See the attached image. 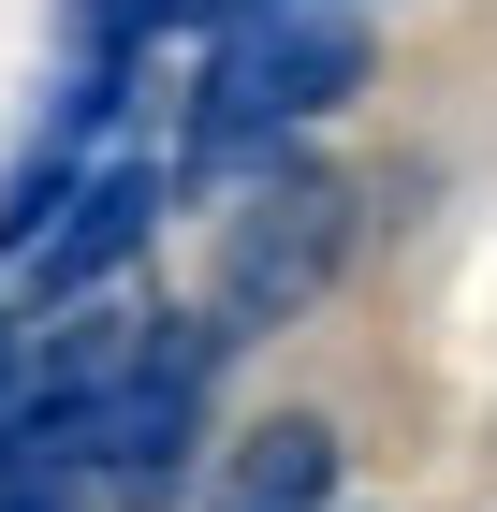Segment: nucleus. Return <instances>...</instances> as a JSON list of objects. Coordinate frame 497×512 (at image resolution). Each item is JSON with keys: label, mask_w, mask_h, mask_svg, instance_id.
I'll return each instance as SVG.
<instances>
[{"label": "nucleus", "mask_w": 497, "mask_h": 512, "mask_svg": "<svg viewBox=\"0 0 497 512\" xmlns=\"http://www.w3.org/2000/svg\"><path fill=\"white\" fill-rule=\"evenodd\" d=\"M366 74H381L366 0H264V15L205 30L191 118H176V176H191V191L264 176V161H278V147H307V118H337Z\"/></svg>", "instance_id": "1"}, {"label": "nucleus", "mask_w": 497, "mask_h": 512, "mask_svg": "<svg viewBox=\"0 0 497 512\" xmlns=\"http://www.w3.org/2000/svg\"><path fill=\"white\" fill-rule=\"evenodd\" d=\"M249 352L220 308H161L132 322V352H117L103 410H88V483L103 512H191V469L205 439H220V366Z\"/></svg>", "instance_id": "2"}, {"label": "nucleus", "mask_w": 497, "mask_h": 512, "mask_svg": "<svg viewBox=\"0 0 497 512\" xmlns=\"http://www.w3.org/2000/svg\"><path fill=\"white\" fill-rule=\"evenodd\" d=\"M351 264V191L322 176V161L278 147L264 176H234V220H220V293L205 308L234 322V337H278V322H307L322 293H337Z\"/></svg>", "instance_id": "3"}, {"label": "nucleus", "mask_w": 497, "mask_h": 512, "mask_svg": "<svg viewBox=\"0 0 497 512\" xmlns=\"http://www.w3.org/2000/svg\"><path fill=\"white\" fill-rule=\"evenodd\" d=\"M161 205H176V161H88L74 191L44 205V235L15 249V264H30V293H44V308H88V293H117V264L161 235Z\"/></svg>", "instance_id": "4"}, {"label": "nucleus", "mask_w": 497, "mask_h": 512, "mask_svg": "<svg viewBox=\"0 0 497 512\" xmlns=\"http://www.w3.org/2000/svg\"><path fill=\"white\" fill-rule=\"evenodd\" d=\"M205 512H337V425L264 410L234 454H205Z\"/></svg>", "instance_id": "5"}, {"label": "nucleus", "mask_w": 497, "mask_h": 512, "mask_svg": "<svg viewBox=\"0 0 497 512\" xmlns=\"http://www.w3.org/2000/svg\"><path fill=\"white\" fill-rule=\"evenodd\" d=\"M234 15H264V0H161V30H234Z\"/></svg>", "instance_id": "6"}, {"label": "nucleus", "mask_w": 497, "mask_h": 512, "mask_svg": "<svg viewBox=\"0 0 497 512\" xmlns=\"http://www.w3.org/2000/svg\"><path fill=\"white\" fill-rule=\"evenodd\" d=\"M15 395H30V337L0 322V425H15Z\"/></svg>", "instance_id": "7"}]
</instances>
